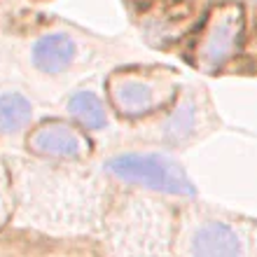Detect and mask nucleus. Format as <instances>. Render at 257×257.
<instances>
[{
    "label": "nucleus",
    "instance_id": "9d476101",
    "mask_svg": "<svg viewBox=\"0 0 257 257\" xmlns=\"http://www.w3.org/2000/svg\"><path fill=\"white\" fill-rule=\"evenodd\" d=\"M199 131V103L192 96H185L183 101L176 103V108L164 117L159 124V134L166 143H185Z\"/></svg>",
    "mask_w": 257,
    "mask_h": 257
},
{
    "label": "nucleus",
    "instance_id": "6e6552de",
    "mask_svg": "<svg viewBox=\"0 0 257 257\" xmlns=\"http://www.w3.org/2000/svg\"><path fill=\"white\" fill-rule=\"evenodd\" d=\"M28 59L40 75L61 77L80 59V42L68 31H47L33 40Z\"/></svg>",
    "mask_w": 257,
    "mask_h": 257
},
{
    "label": "nucleus",
    "instance_id": "ddd939ff",
    "mask_svg": "<svg viewBox=\"0 0 257 257\" xmlns=\"http://www.w3.org/2000/svg\"><path fill=\"white\" fill-rule=\"evenodd\" d=\"M248 5H250V7H255V10H257V0H248Z\"/></svg>",
    "mask_w": 257,
    "mask_h": 257
},
{
    "label": "nucleus",
    "instance_id": "f257e3e1",
    "mask_svg": "<svg viewBox=\"0 0 257 257\" xmlns=\"http://www.w3.org/2000/svg\"><path fill=\"white\" fill-rule=\"evenodd\" d=\"M10 176L14 220L19 224L52 234H84L101 224L105 190L87 171L17 162Z\"/></svg>",
    "mask_w": 257,
    "mask_h": 257
},
{
    "label": "nucleus",
    "instance_id": "7ed1b4c3",
    "mask_svg": "<svg viewBox=\"0 0 257 257\" xmlns=\"http://www.w3.org/2000/svg\"><path fill=\"white\" fill-rule=\"evenodd\" d=\"M103 169L117 183L143 187L171 196H192L194 185L185 169L162 152H119L103 164Z\"/></svg>",
    "mask_w": 257,
    "mask_h": 257
},
{
    "label": "nucleus",
    "instance_id": "20e7f679",
    "mask_svg": "<svg viewBox=\"0 0 257 257\" xmlns=\"http://www.w3.org/2000/svg\"><path fill=\"white\" fill-rule=\"evenodd\" d=\"M245 33L243 7L236 3H224L208 14L196 42V66L206 73L222 70L236 56Z\"/></svg>",
    "mask_w": 257,
    "mask_h": 257
},
{
    "label": "nucleus",
    "instance_id": "f03ea898",
    "mask_svg": "<svg viewBox=\"0 0 257 257\" xmlns=\"http://www.w3.org/2000/svg\"><path fill=\"white\" fill-rule=\"evenodd\" d=\"M110 257H169V215L157 201L128 199L108 217Z\"/></svg>",
    "mask_w": 257,
    "mask_h": 257
},
{
    "label": "nucleus",
    "instance_id": "423d86ee",
    "mask_svg": "<svg viewBox=\"0 0 257 257\" xmlns=\"http://www.w3.org/2000/svg\"><path fill=\"white\" fill-rule=\"evenodd\" d=\"M180 257H250V241L238 224L199 220L183 234Z\"/></svg>",
    "mask_w": 257,
    "mask_h": 257
},
{
    "label": "nucleus",
    "instance_id": "1a4fd4ad",
    "mask_svg": "<svg viewBox=\"0 0 257 257\" xmlns=\"http://www.w3.org/2000/svg\"><path fill=\"white\" fill-rule=\"evenodd\" d=\"M68 115L87 131H103L110 124L108 108L94 89H77L66 101Z\"/></svg>",
    "mask_w": 257,
    "mask_h": 257
},
{
    "label": "nucleus",
    "instance_id": "f8f14e48",
    "mask_svg": "<svg viewBox=\"0 0 257 257\" xmlns=\"http://www.w3.org/2000/svg\"><path fill=\"white\" fill-rule=\"evenodd\" d=\"M10 210H12V176L0 159V224L5 222Z\"/></svg>",
    "mask_w": 257,
    "mask_h": 257
},
{
    "label": "nucleus",
    "instance_id": "0eeeda50",
    "mask_svg": "<svg viewBox=\"0 0 257 257\" xmlns=\"http://www.w3.org/2000/svg\"><path fill=\"white\" fill-rule=\"evenodd\" d=\"M26 145L35 157L59 164L82 162L91 152L87 136L63 119H49L33 128L26 138Z\"/></svg>",
    "mask_w": 257,
    "mask_h": 257
},
{
    "label": "nucleus",
    "instance_id": "9b49d317",
    "mask_svg": "<svg viewBox=\"0 0 257 257\" xmlns=\"http://www.w3.org/2000/svg\"><path fill=\"white\" fill-rule=\"evenodd\" d=\"M33 122V103L17 89L0 91V136H19Z\"/></svg>",
    "mask_w": 257,
    "mask_h": 257
},
{
    "label": "nucleus",
    "instance_id": "39448f33",
    "mask_svg": "<svg viewBox=\"0 0 257 257\" xmlns=\"http://www.w3.org/2000/svg\"><path fill=\"white\" fill-rule=\"evenodd\" d=\"M173 82L159 75H136V73H115L108 80V96L112 108L122 117L141 119L173 98Z\"/></svg>",
    "mask_w": 257,
    "mask_h": 257
}]
</instances>
